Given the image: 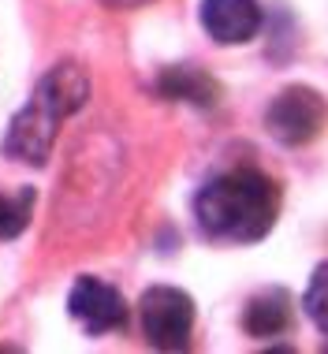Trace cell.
<instances>
[{"instance_id":"obj_8","label":"cell","mask_w":328,"mask_h":354,"mask_svg":"<svg viewBox=\"0 0 328 354\" xmlns=\"http://www.w3.org/2000/svg\"><path fill=\"white\" fill-rule=\"evenodd\" d=\"M243 324L250 336L265 339V336H280V332L291 324V299L284 291H265L257 299H250L246 313H243Z\"/></svg>"},{"instance_id":"obj_10","label":"cell","mask_w":328,"mask_h":354,"mask_svg":"<svg viewBox=\"0 0 328 354\" xmlns=\"http://www.w3.org/2000/svg\"><path fill=\"white\" fill-rule=\"evenodd\" d=\"M302 306H306V313H310V321L328 336V261L313 272V280L302 295Z\"/></svg>"},{"instance_id":"obj_7","label":"cell","mask_w":328,"mask_h":354,"mask_svg":"<svg viewBox=\"0 0 328 354\" xmlns=\"http://www.w3.org/2000/svg\"><path fill=\"white\" fill-rule=\"evenodd\" d=\"M157 90L168 101H190V104H201V109H206V104H217L220 86L198 68H168L157 79Z\"/></svg>"},{"instance_id":"obj_1","label":"cell","mask_w":328,"mask_h":354,"mask_svg":"<svg viewBox=\"0 0 328 354\" xmlns=\"http://www.w3.org/2000/svg\"><path fill=\"white\" fill-rule=\"evenodd\" d=\"M198 227L220 243H257L276 220V187L262 171L235 168L201 187L194 202Z\"/></svg>"},{"instance_id":"obj_9","label":"cell","mask_w":328,"mask_h":354,"mask_svg":"<svg viewBox=\"0 0 328 354\" xmlns=\"http://www.w3.org/2000/svg\"><path fill=\"white\" fill-rule=\"evenodd\" d=\"M30 213H34V190L23 187L15 194H0V239H15L30 224Z\"/></svg>"},{"instance_id":"obj_11","label":"cell","mask_w":328,"mask_h":354,"mask_svg":"<svg viewBox=\"0 0 328 354\" xmlns=\"http://www.w3.org/2000/svg\"><path fill=\"white\" fill-rule=\"evenodd\" d=\"M101 4H109V8H142V4H149V0H101Z\"/></svg>"},{"instance_id":"obj_5","label":"cell","mask_w":328,"mask_h":354,"mask_svg":"<svg viewBox=\"0 0 328 354\" xmlns=\"http://www.w3.org/2000/svg\"><path fill=\"white\" fill-rule=\"evenodd\" d=\"M67 310H71V317L79 321L86 332H93V336L116 332V328H123V321H127L123 295L116 291L112 283L93 280V276H82V280L71 287V295H67Z\"/></svg>"},{"instance_id":"obj_6","label":"cell","mask_w":328,"mask_h":354,"mask_svg":"<svg viewBox=\"0 0 328 354\" xmlns=\"http://www.w3.org/2000/svg\"><path fill=\"white\" fill-rule=\"evenodd\" d=\"M201 26L220 45H243L262 30V8L257 0H206Z\"/></svg>"},{"instance_id":"obj_2","label":"cell","mask_w":328,"mask_h":354,"mask_svg":"<svg viewBox=\"0 0 328 354\" xmlns=\"http://www.w3.org/2000/svg\"><path fill=\"white\" fill-rule=\"evenodd\" d=\"M90 101V79L79 64H56V68L37 82L34 97L23 104V112L12 120L4 138V153L23 165L42 168L53 153V142L60 135V123Z\"/></svg>"},{"instance_id":"obj_4","label":"cell","mask_w":328,"mask_h":354,"mask_svg":"<svg viewBox=\"0 0 328 354\" xmlns=\"http://www.w3.org/2000/svg\"><path fill=\"white\" fill-rule=\"evenodd\" d=\"M325 116H328L325 101L317 97L313 90L291 86V90H284L273 104H268L265 123H268V135L276 142H284V146H306V142H313L321 135Z\"/></svg>"},{"instance_id":"obj_3","label":"cell","mask_w":328,"mask_h":354,"mask_svg":"<svg viewBox=\"0 0 328 354\" xmlns=\"http://www.w3.org/2000/svg\"><path fill=\"white\" fill-rule=\"evenodd\" d=\"M142 332L157 351H183L194 332V302L179 287H149L142 295Z\"/></svg>"}]
</instances>
